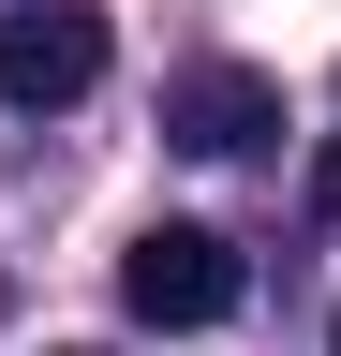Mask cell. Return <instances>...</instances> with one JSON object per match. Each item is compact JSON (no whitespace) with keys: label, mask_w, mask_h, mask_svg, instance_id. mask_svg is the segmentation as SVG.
<instances>
[{"label":"cell","mask_w":341,"mask_h":356,"mask_svg":"<svg viewBox=\"0 0 341 356\" xmlns=\"http://www.w3.org/2000/svg\"><path fill=\"white\" fill-rule=\"evenodd\" d=\"M163 134H178L193 163L267 149V134H282V74H252V60H193V74H163Z\"/></svg>","instance_id":"3957f363"},{"label":"cell","mask_w":341,"mask_h":356,"mask_svg":"<svg viewBox=\"0 0 341 356\" xmlns=\"http://www.w3.org/2000/svg\"><path fill=\"white\" fill-rule=\"evenodd\" d=\"M90 89H104V15L90 0H15V15H0V104L60 119V104H90Z\"/></svg>","instance_id":"7a4b0ae2"},{"label":"cell","mask_w":341,"mask_h":356,"mask_svg":"<svg viewBox=\"0 0 341 356\" xmlns=\"http://www.w3.org/2000/svg\"><path fill=\"white\" fill-rule=\"evenodd\" d=\"M312 208L341 222V134H326V149H312Z\"/></svg>","instance_id":"277c9868"},{"label":"cell","mask_w":341,"mask_h":356,"mask_svg":"<svg viewBox=\"0 0 341 356\" xmlns=\"http://www.w3.org/2000/svg\"><path fill=\"white\" fill-rule=\"evenodd\" d=\"M326 356H341V327H326Z\"/></svg>","instance_id":"8992f818"},{"label":"cell","mask_w":341,"mask_h":356,"mask_svg":"<svg viewBox=\"0 0 341 356\" xmlns=\"http://www.w3.org/2000/svg\"><path fill=\"white\" fill-rule=\"evenodd\" d=\"M74 356H90V341H74Z\"/></svg>","instance_id":"52a82bcc"},{"label":"cell","mask_w":341,"mask_h":356,"mask_svg":"<svg viewBox=\"0 0 341 356\" xmlns=\"http://www.w3.org/2000/svg\"><path fill=\"white\" fill-rule=\"evenodd\" d=\"M238 297H252V267H238V238H223V222H149V238L119 252V312H134V327H163V341L223 327Z\"/></svg>","instance_id":"6da1fadb"},{"label":"cell","mask_w":341,"mask_h":356,"mask_svg":"<svg viewBox=\"0 0 341 356\" xmlns=\"http://www.w3.org/2000/svg\"><path fill=\"white\" fill-rule=\"evenodd\" d=\"M0 312H15V282H0Z\"/></svg>","instance_id":"5b68a950"}]
</instances>
